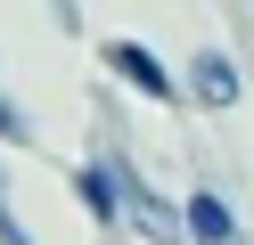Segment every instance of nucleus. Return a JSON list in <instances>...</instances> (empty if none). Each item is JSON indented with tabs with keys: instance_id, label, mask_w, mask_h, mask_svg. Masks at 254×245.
<instances>
[{
	"instance_id": "1",
	"label": "nucleus",
	"mask_w": 254,
	"mask_h": 245,
	"mask_svg": "<svg viewBox=\"0 0 254 245\" xmlns=\"http://www.w3.org/2000/svg\"><path fill=\"white\" fill-rule=\"evenodd\" d=\"M99 65H107V82H123V90L139 98V106H189L172 57L156 41H139V33H107V41H99Z\"/></svg>"
},
{
	"instance_id": "2",
	"label": "nucleus",
	"mask_w": 254,
	"mask_h": 245,
	"mask_svg": "<svg viewBox=\"0 0 254 245\" xmlns=\"http://www.w3.org/2000/svg\"><path fill=\"white\" fill-rule=\"evenodd\" d=\"M66 188H74L82 221L99 229L107 245H115V237H131V196H123V180H115V163H107V147H82V155L66 163Z\"/></svg>"
},
{
	"instance_id": "3",
	"label": "nucleus",
	"mask_w": 254,
	"mask_h": 245,
	"mask_svg": "<svg viewBox=\"0 0 254 245\" xmlns=\"http://www.w3.org/2000/svg\"><path fill=\"white\" fill-rule=\"evenodd\" d=\"M181 90H189L197 114H238L246 106V65H238V49L230 41H197L189 65H181Z\"/></svg>"
},
{
	"instance_id": "4",
	"label": "nucleus",
	"mask_w": 254,
	"mask_h": 245,
	"mask_svg": "<svg viewBox=\"0 0 254 245\" xmlns=\"http://www.w3.org/2000/svg\"><path fill=\"white\" fill-rule=\"evenodd\" d=\"M181 229H189V245H254L246 212H238L230 188H213V180H197V188L181 196Z\"/></svg>"
},
{
	"instance_id": "5",
	"label": "nucleus",
	"mask_w": 254,
	"mask_h": 245,
	"mask_svg": "<svg viewBox=\"0 0 254 245\" xmlns=\"http://www.w3.org/2000/svg\"><path fill=\"white\" fill-rule=\"evenodd\" d=\"M33 139H41V123L25 114V98L0 90V155H17V147H33Z\"/></svg>"
},
{
	"instance_id": "6",
	"label": "nucleus",
	"mask_w": 254,
	"mask_h": 245,
	"mask_svg": "<svg viewBox=\"0 0 254 245\" xmlns=\"http://www.w3.org/2000/svg\"><path fill=\"white\" fill-rule=\"evenodd\" d=\"M0 245H33V229H25L17 204H8V163H0Z\"/></svg>"
}]
</instances>
